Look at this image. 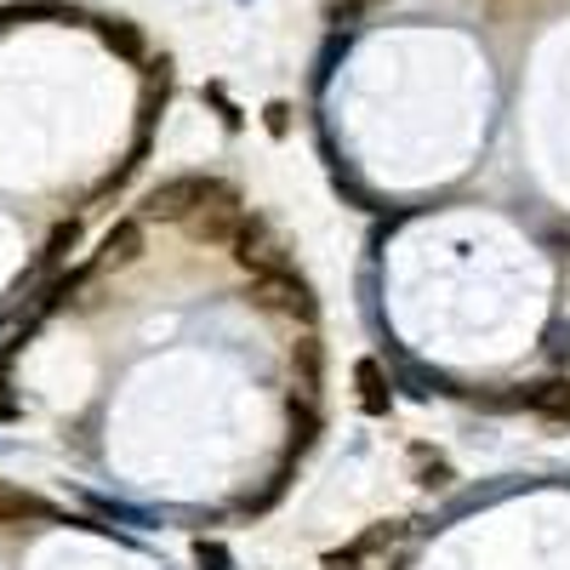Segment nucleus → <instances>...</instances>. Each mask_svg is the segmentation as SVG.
I'll list each match as a JSON object with an SVG mask.
<instances>
[{"label":"nucleus","instance_id":"1","mask_svg":"<svg viewBox=\"0 0 570 570\" xmlns=\"http://www.w3.org/2000/svg\"><path fill=\"white\" fill-rule=\"evenodd\" d=\"M252 303L257 308H274V314H292V320H314V292H308V279L292 274V268L257 274L252 279Z\"/></svg>","mask_w":570,"mask_h":570},{"label":"nucleus","instance_id":"2","mask_svg":"<svg viewBox=\"0 0 570 570\" xmlns=\"http://www.w3.org/2000/svg\"><path fill=\"white\" fill-rule=\"evenodd\" d=\"M228 246H234V263H240L252 279H257V274H274V268H285V246H279L274 234H268V223H263V217H240V223H234Z\"/></svg>","mask_w":570,"mask_h":570},{"label":"nucleus","instance_id":"3","mask_svg":"<svg viewBox=\"0 0 570 570\" xmlns=\"http://www.w3.org/2000/svg\"><path fill=\"white\" fill-rule=\"evenodd\" d=\"M212 177H195V171H188V177H171V183H160L155 188V195L149 200H142V212H149V217H188V212H195L206 195H212Z\"/></svg>","mask_w":570,"mask_h":570},{"label":"nucleus","instance_id":"4","mask_svg":"<svg viewBox=\"0 0 570 570\" xmlns=\"http://www.w3.org/2000/svg\"><path fill=\"white\" fill-rule=\"evenodd\" d=\"M183 223H188V234H195V240H228L234 223H240V200H234L228 188H212V195L188 212Z\"/></svg>","mask_w":570,"mask_h":570},{"label":"nucleus","instance_id":"5","mask_svg":"<svg viewBox=\"0 0 570 570\" xmlns=\"http://www.w3.org/2000/svg\"><path fill=\"white\" fill-rule=\"evenodd\" d=\"M35 519H52V508H46L35 491L0 480V525H35Z\"/></svg>","mask_w":570,"mask_h":570},{"label":"nucleus","instance_id":"6","mask_svg":"<svg viewBox=\"0 0 570 570\" xmlns=\"http://www.w3.org/2000/svg\"><path fill=\"white\" fill-rule=\"evenodd\" d=\"M354 383H360V405L371 416H383L394 405V389H389V376H383V365H376V360H360L354 365Z\"/></svg>","mask_w":570,"mask_h":570},{"label":"nucleus","instance_id":"7","mask_svg":"<svg viewBox=\"0 0 570 570\" xmlns=\"http://www.w3.org/2000/svg\"><path fill=\"white\" fill-rule=\"evenodd\" d=\"M137 257H142V223L126 217V223H115V228L104 234V263L126 268V263H137Z\"/></svg>","mask_w":570,"mask_h":570},{"label":"nucleus","instance_id":"8","mask_svg":"<svg viewBox=\"0 0 570 570\" xmlns=\"http://www.w3.org/2000/svg\"><path fill=\"white\" fill-rule=\"evenodd\" d=\"M525 405L542 411V416H570V383H542V389L525 394Z\"/></svg>","mask_w":570,"mask_h":570},{"label":"nucleus","instance_id":"9","mask_svg":"<svg viewBox=\"0 0 570 570\" xmlns=\"http://www.w3.org/2000/svg\"><path fill=\"white\" fill-rule=\"evenodd\" d=\"M104 40L115 46V52H126V58H137V52H142V35H137L131 23H104Z\"/></svg>","mask_w":570,"mask_h":570},{"label":"nucleus","instance_id":"10","mask_svg":"<svg viewBox=\"0 0 570 570\" xmlns=\"http://www.w3.org/2000/svg\"><path fill=\"white\" fill-rule=\"evenodd\" d=\"M195 559H200L206 570H228V553H223L217 542H200V548H195Z\"/></svg>","mask_w":570,"mask_h":570},{"label":"nucleus","instance_id":"11","mask_svg":"<svg viewBox=\"0 0 570 570\" xmlns=\"http://www.w3.org/2000/svg\"><path fill=\"white\" fill-rule=\"evenodd\" d=\"M548 354H553V360H570V325H553V337H548Z\"/></svg>","mask_w":570,"mask_h":570},{"label":"nucleus","instance_id":"12","mask_svg":"<svg viewBox=\"0 0 570 570\" xmlns=\"http://www.w3.org/2000/svg\"><path fill=\"white\" fill-rule=\"evenodd\" d=\"M285 126H292V109H285V104H268V131L285 137Z\"/></svg>","mask_w":570,"mask_h":570}]
</instances>
